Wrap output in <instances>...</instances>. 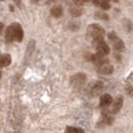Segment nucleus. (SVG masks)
Returning <instances> with one entry per match:
<instances>
[{"label": "nucleus", "mask_w": 133, "mask_h": 133, "mask_svg": "<svg viewBox=\"0 0 133 133\" xmlns=\"http://www.w3.org/2000/svg\"><path fill=\"white\" fill-rule=\"evenodd\" d=\"M23 38H24V31L19 24L14 23L7 28L5 33V39L7 42H12V41L22 42Z\"/></svg>", "instance_id": "nucleus-1"}, {"label": "nucleus", "mask_w": 133, "mask_h": 133, "mask_svg": "<svg viewBox=\"0 0 133 133\" xmlns=\"http://www.w3.org/2000/svg\"><path fill=\"white\" fill-rule=\"evenodd\" d=\"M87 37L90 38L92 41L98 40V39H103L104 36V30L97 24H91L87 27Z\"/></svg>", "instance_id": "nucleus-2"}, {"label": "nucleus", "mask_w": 133, "mask_h": 133, "mask_svg": "<svg viewBox=\"0 0 133 133\" xmlns=\"http://www.w3.org/2000/svg\"><path fill=\"white\" fill-rule=\"evenodd\" d=\"M92 45L93 47L96 49L97 53H100L102 55H108L110 53V47L109 45L105 43V41L103 39H98V40H94L92 41Z\"/></svg>", "instance_id": "nucleus-3"}, {"label": "nucleus", "mask_w": 133, "mask_h": 133, "mask_svg": "<svg viewBox=\"0 0 133 133\" xmlns=\"http://www.w3.org/2000/svg\"><path fill=\"white\" fill-rule=\"evenodd\" d=\"M109 39L113 43V46H114V48L117 51H123V50L125 49V43H124V41L121 40L119 37H117L115 32H111V33L109 34Z\"/></svg>", "instance_id": "nucleus-4"}, {"label": "nucleus", "mask_w": 133, "mask_h": 133, "mask_svg": "<svg viewBox=\"0 0 133 133\" xmlns=\"http://www.w3.org/2000/svg\"><path fill=\"white\" fill-rule=\"evenodd\" d=\"M85 81H86V75L82 74V73H78L71 77V84L75 87L82 86L85 83Z\"/></svg>", "instance_id": "nucleus-5"}, {"label": "nucleus", "mask_w": 133, "mask_h": 133, "mask_svg": "<svg viewBox=\"0 0 133 133\" xmlns=\"http://www.w3.org/2000/svg\"><path fill=\"white\" fill-rule=\"evenodd\" d=\"M97 71L99 74H102V75H110L114 72V66L109 63V61H105L103 64L97 66Z\"/></svg>", "instance_id": "nucleus-6"}, {"label": "nucleus", "mask_w": 133, "mask_h": 133, "mask_svg": "<svg viewBox=\"0 0 133 133\" xmlns=\"http://www.w3.org/2000/svg\"><path fill=\"white\" fill-rule=\"evenodd\" d=\"M103 89V84L100 81H95L90 85V93L92 95H98Z\"/></svg>", "instance_id": "nucleus-7"}, {"label": "nucleus", "mask_w": 133, "mask_h": 133, "mask_svg": "<svg viewBox=\"0 0 133 133\" xmlns=\"http://www.w3.org/2000/svg\"><path fill=\"white\" fill-rule=\"evenodd\" d=\"M113 103V97L110 94H103L101 95L99 101V105L101 108H108Z\"/></svg>", "instance_id": "nucleus-8"}, {"label": "nucleus", "mask_w": 133, "mask_h": 133, "mask_svg": "<svg viewBox=\"0 0 133 133\" xmlns=\"http://www.w3.org/2000/svg\"><path fill=\"white\" fill-rule=\"evenodd\" d=\"M123 101H124L123 97H122V96H119V97L113 102V109H112V112H113L114 114H117V113L122 109V107H123Z\"/></svg>", "instance_id": "nucleus-9"}, {"label": "nucleus", "mask_w": 133, "mask_h": 133, "mask_svg": "<svg viewBox=\"0 0 133 133\" xmlns=\"http://www.w3.org/2000/svg\"><path fill=\"white\" fill-rule=\"evenodd\" d=\"M92 2H93L94 5L98 6L103 10H108V9L111 8V5H110V3L108 1H104V0H92Z\"/></svg>", "instance_id": "nucleus-10"}, {"label": "nucleus", "mask_w": 133, "mask_h": 133, "mask_svg": "<svg viewBox=\"0 0 133 133\" xmlns=\"http://www.w3.org/2000/svg\"><path fill=\"white\" fill-rule=\"evenodd\" d=\"M50 14H51L52 17H61L63 16V8H62V6H59V5L53 6V7L50 9Z\"/></svg>", "instance_id": "nucleus-11"}, {"label": "nucleus", "mask_w": 133, "mask_h": 133, "mask_svg": "<svg viewBox=\"0 0 133 133\" xmlns=\"http://www.w3.org/2000/svg\"><path fill=\"white\" fill-rule=\"evenodd\" d=\"M70 14H71L72 17H80V16H82L83 9H82L81 7H79L78 5H76V6H73V7L70 8Z\"/></svg>", "instance_id": "nucleus-12"}, {"label": "nucleus", "mask_w": 133, "mask_h": 133, "mask_svg": "<svg viewBox=\"0 0 133 133\" xmlns=\"http://www.w3.org/2000/svg\"><path fill=\"white\" fill-rule=\"evenodd\" d=\"M11 63V56L9 54H3L1 56V66H7L10 65Z\"/></svg>", "instance_id": "nucleus-13"}, {"label": "nucleus", "mask_w": 133, "mask_h": 133, "mask_svg": "<svg viewBox=\"0 0 133 133\" xmlns=\"http://www.w3.org/2000/svg\"><path fill=\"white\" fill-rule=\"evenodd\" d=\"M66 133H85L82 128H78V127H71V126H69V127H66Z\"/></svg>", "instance_id": "nucleus-14"}, {"label": "nucleus", "mask_w": 133, "mask_h": 133, "mask_svg": "<svg viewBox=\"0 0 133 133\" xmlns=\"http://www.w3.org/2000/svg\"><path fill=\"white\" fill-rule=\"evenodd\" d=\"M34 48H35V41H30L29 45H28V48H27V53H26V57H30V55L33 53Z\"/></svg>", "instance_id": "nucleus-15"}, {"label": "nucleus", "mask_w": 133, "mask_h": 133, "mask_svg": "<svg viewBox=\"0 0 133 133\" xmlns=\"http://www.w3.org/2000/svg\"><path fill=\"white\" fill-rule=\"evenodd\" d=\"M94 17L97 19H102V21H109V16L107 14H104L103 11H97L95 12Z\"/></svg>", "instance_id": "nucleus-16"}, {"label": "nucleus", "mask_w": 133, "mask_h": 133, "mask_svg": "<svg viewBox=\"0 0 133 133\" xmlns=\"http://www.w3.org/2000/svg\"><path fill=\"white\" fill-rule=\"evenodd\" d=\"M74 3L76 5H84L86 3H89V2H92V0H73Z\"/></svg>", "instance_id": "nucleus-17"}, {"label": "nucleus", "mask_w": 133, "mask_h": 133, "mask_svg": "<svg viewBox=\"0 0 133 133\" xmlns=\"http://www.w3.org/2000/svg\"><path fill=\"white\" fill-rule=\"evenodd\" d=\"M126 91H127V93H128L129 95L133 96V87L132 86H127V87H126Z\"/></svg>", "instance_id": "nucleus-18"}, {"label": "nucleus", "mask_w": 133, "mask_h": 133, "mask_svg": "<svg viewBox=\"0 0 133 133\" xmlns=\"http://www.w3.org/2000/svg\"><path fill=\"white\" fill-rule=\"evenodd\" d=\"M3 28H4V25H3L2 23H0V34L2 33V30H3Z\"/></svg>", "instance_id": "nucleus-19"}, {"label": "nucleus", "mask_w": 133, "mask_h": 133, "mask_svg": "<svg viewBox=\"0 0 133 133\" xmlns=\"http://www.w3.org/2000/svg\"><path fill=\"white\" fill-rule=\"evenodd\" d=\"M34 2H37V3H40V2H43V1H44V2H45V0H33Z\"/></svg>", "instance_id": "nucleus-20"}, {"label": "nucleus", "mask_w": 133, "mask_h": 133, "mask_svg": "<svg viewBox=\"0 0 133 133\" xmlns=\"http://www.w3.org/2000/svg\"><path fill=\"white\" fill-rule=\"evenodd\" d=\"M1 66H1V56H0V68H1Z\"/></svg>", "instance_id": "nucleus-21"}, {"label": "nucleus", "mask_w": 133, "mask_h": 133, "mask_svg": "<svg viewBox=\"0 0 133 133\" xmlns=\"http://www.w3.org/2000/svg\"><path fill=\"white\" fill-rule=\"evenodd\" d=\"M0 79H1V73H0Z\"/></svg>", "instance_id": "nucleus-22"}, {"label": "nucleus", "mask_w": 133, "mask_h": 133, "mask_svg": "<svg viewBox=\"0 0 133 133\" xmlns=\"http://www.w3.org/2000/svg\"><path fill=\"white\" fill-rule=\"evenodd\" d=\"M104 1H110V0H104Z\"/></svg>", "instance_id": "nucleus-23"}, {"label": "nucleus", "mask_w": 133, "mask_h": 133, "mask_svg": "<svg viewBox=\"0 0 133 133\" xmlns=\"http://www.w3.org/2000/svg\"><path fill=\"white\" fill-rule=\"evenodd\" d=\"M0 1H3V0H0Z\"/></svg>", "instance_id": "nucleus-24"}, {"label": "nucleus", "mask_w": 133, "mask_h": 133, "mask_svg": "<svg viewBox=\"0 0 133 133\" xmlns=\"http://www.w3.org/2000/svg\"><path fill=\"white\" fill-rule=\"evenodd\" d=\"M15 133H17V132H15Z\"/></svg>", "instance_id": "nucleus-25"}]
</instances>
